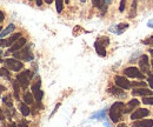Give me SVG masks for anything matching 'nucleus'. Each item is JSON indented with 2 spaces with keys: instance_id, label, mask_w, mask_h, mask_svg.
I'll list each match as a JSON object with an SVG mask.
<instances>
[{
  "instance_id": "obj_1",
  "label": "nucleus",
  "mask_w": 153,
  "mask_h": 127,
  "mask_svg": "<svg viewBox=\"0 0 153 127\" xmlns=\"http://www.w3.org/2000/svg\"><path fill=\"white\" fill-rule=\"evenodd\" d=\"M124 109H125V104L123 101H117L114 102L111 108H110V118L113 123H119L123 118L124 114Z\"/></svg>"
},
{
  "instance_id": "obj_2",
  "label": "nucleus",
  "mask_w": 153,
  "mask_h": 127,
  "mask_svg": "<svg viewBox=\"0 0 153 127\" xmlns=\"http://www.w3.org/2000/svg\"><path fill=\"white\" fill-rule=\"evenodd\" d=\"M13 58L17 60H24V61H32L34 59V55L31 52V45L25 46L22 50L13 53Z\"/></svg>"
},
{
  "instance_id": "obj_3",
  "label": "nucleus",
  "mask_w": 153,
  "mask_h": 127,
  "mask_svg": "<svg viewBox=\"0 0 153 127\" xmlns=\"http://www.w3.org/2000/svg\"><path fill=\"white\" fill-rule=\"evenodd\" d=\"M32 78H33V73L26 70V71H24L17 75V82L19 84V86L22 90H26L27 86L30 85V81L32 80Z\"/></svg>"
},
{
  "instance_id": "obj_4",
  "label": "nucleus",
  "mask_w": 153,
  "mask_h": 127,
  "mask_svg": "<svg viewBox=\"0 0 153 127\" xmlns=\"http://www.w3.org/2000/svg\"><path fill=\"white\" fill-rule=\"evenodd\" d=\"M110 40L106 36H101L99 39H97L94 42V48H96L97 53L100 56H105L106 55V46L108 45Z\"/></svg>"
},
{
  "instance_id": "obj_5",
  "label": "nucleus",
  "mask_w": 153,
  "mask_h": 127,
  "mask_svg": "<svg viewBox=\"0 0 153 127\" xmlns=\"http://www.w3.org/2000/svg\"><path fill=\"white\" fill-rule=\"evenodd\" d=\"M4 65L8 70H11L13 72H19V71L22 70V67H24V64L20 62L19 60L14 59V58H7V59H5L4 60Z\"/></svg>"
},
{
  "instance_id": "obj_6",
  "label": "nucleus",
  "mask_w": 153,
  "mask_h": 127,
  "mask_svg": "<svg viewBox=\"0 0 153 127\" xmlns=\"http://www.w3.org/2000/svg\"><path fill=\"white\" fill-rule=\"evenodd\" d=\"M124 74L126 75V76H128V78H133V79H140V80H143L144 78H145V75H144V73L141 72L139 68H137V67H127V68H125L124 70Z\"/></svg>"
},
{
  "instance_id": "obj_7",
  "label": "nucleus",
  "mask_w": 153,
  "mask_h": 127,
  "mask_svg": "<svg viewBox=\"0 0 153 127\" xmlns=\"http://www.w3.org/2000/svg\"><path fill=\"white\" fill-rule=\"evenodd\" d=\"M26 44H27V40L25 39V38H20V39H18L11 47H10V50L6 52V53H4V55H8V54H12V53H16V52H18V51H20L21 48H24L25 46H26Z\"/></svg>"
},
{
  "instance_id": "obj_8",
  "label": "nucleus",
  "mask_w": 153,
  "mask_h": 127,
  "mask_svg": "<svg viewBox=\"0 0 153 127\" xmlns=\"http://www.w3.org/2000/svg\"><path fill=\"white\" fill-rule=\"evenodd\" d=\"M139 67H140V71L143 73H151V67H150V60H149V55L143 54L139 59Z\"/></svg>"
},
{
  "instance_id": "obj_9",
  "label": "nucleus",
  "mask_w": 153,
  "mask_h": 127,
  "mask_svg": "<svg viewBox=\"0 0 153 127\" xmlns=\"http://www.w3.org/2000/svg\"><path fill=\"white\" fill-rule=\"evenodd\" d=\"M114 82L118 87H120L123 90H130V87H131V82L125 76H121V75H115Z\"/></svg>"
},
{
  "instance_id": "obj_10",
  "label": "nucleus",
  "mask_w": 153,
  "mask_h": 127,
  "mask_svg": "<svg viewBox=\"0 0 153 127\" xmlns=\"http://www.w3.org/2000/svg\"><path fill=\"white\" fill-rule=\"evenodd\" d=\"M150 114V111L146 108H137L133 113L131 114V120H139V119H143L145 117H147Z\"/></svg>"
},
{
  "instance_id": "obj_11",
  "label": "nucleus",
  "mask_w": 153,
  "mask_h": 127,
  "mask_svg": "<svg viewBox=\"0 0 153 127\" xmlns=\"http://www.w3.org/2000/svg\"><path fill=\"white\" fill-rule=\"evenodd\" d=\"M132 95H140V97H152L153 91L146 88V87H141V88H134L132 91Z\"/></svg>"
},
{
  "instance_id": "obj_12",
  "label": "nucleus",
  "mask_w": 153,
  "mask_h": 127,
  "mask_svg": "<svg viewBox=\"0 0 153 127\" xmlns=\"http://www.w3.org/2000/svg\"><path fill=\"white\" fill-rule=\"evenodd\" d=\"M21 38V33L18 32V33H14L13 36H11L8 39H4V44H2V46H5V47H10V46H12L18 39Z\"/></svg>"
},
{
  "instance_id": "obj_13",
  "label": "nucleus",
  "mask_w": 153,
  "mask_h": 127,
  "mask_svg": "<svg viewBox=\"0 0 153 127\" xmlns=\"http://www.w3.org/2000/svg\"><path fill=\"white\" fill-rule=\"evenodd\" d=\"M108 92L112 94V95H115L117 98H119V99H125L126 98V93L123 91V88H120V87H111Z\"/></svg>"
},
{
  "instance_id": "obj_14",
  "label": "nucleus",
  "mask_w": 153,
  "mask_h": 127,
  "mask_svg": "<svg viewBox=\"0 0 153 127\" xmlns=\"http://www.w3.org/2000/svg\"><path fill=\"white\" fill-rule=\"evenodd\" d=\"M139 105H140L139 100H137V99H132V100H130V102L125 106L124 113H130V112H132L133 109H135L137 107H139Z\"/></svg>"
},
{
  "instance_id": "obj_15",
  "label": "nucleus",
  "mask_w": 153,
  "mask_h": 127,
  "mask_svg": "<svg viewBox=\"0 0 153 127\" xmlns=\"http://www.w3.org/2000/svg\"><path fill=\"white\" fill-rule=\"evenodd\" d=\"M132 127H153V120L152 119H144V120L134 121Z\"/></svg>"
},
{
  "instance_id": "obj_16",
  "label": "nucleus",
  "mask_w": 153,
  "mask_h": 127,
  "mask_svg": "<svg viewBox=\"0 0 153 127\" xmlns=\"http://www.w3.org/2000/svg\"><path fill=\"white\" fill-rule=\"evenodd\" d=\"M127 28H128V24H119V25H115L114 27H111L110 31L111 32H114L115 34H121Z\"/></svg>"
},
{
  "instance_id": "obj_17",
  "label": "nucleus",
  "mask_w": 153,
  "mask_h": 127,
  "mask_svg": "<svg viewBox=\"0 0 153 127\" xmlns=\"http://www.w3.org/2000/svg\"><path fill=\"white\" fill-rule=\"evenodd\" d=\"M16 30V25L14 24H10L5 30H2L1 31V33H0V39H2V38H5V36H7L8 34H11V33H13V31Z\"/></svg>"
},
{
  "instance_id": "obj_18",
  "label": "nucleus",
  "mask_w": 153,
  "mask_h": 127,
  "mask_svg": "<svg viewBox=\"0 0 153 127\" xmlns=\"http://www.w3.org/2000/svg\"><path fill=\"white\" fill-rule=\"evenodd\" d=\"M2 102H4V105H5L7 108H14V106H13V100H12V98H11L10 94H7V95H5V97L2 98Z\"/></svg>"
},
{
  "instance_id": "obj_19",
  "label": "nucleus",
  "mask_w": 153,
  "mask_h": 127,
  "mask_svg": "<svg viewBox=\"0 0 153 127\" xmlns=\"http://www.w3.org/2000/svg\"><path fill=\"white\" fill-rule=\"evenodd\" d=\"M24 101H25L26 105H31V104H33V101H34V97H33V94H32L31 92H26V93L24 94Z\"/></svg>"
},
{
  "instance_id": "obj_20",
  "label": "nucleus",
  "mask_w": 153,
  "mask_h": 127,
  "mask_svg": "<svg viewBox=\"0 0 153 127\" xmlns=\"http://www.w3.org/2000/svg\"><path fill=\"white\" fill-rule=\"evenodd\" d=\"M12 86H13V91H14V98H16L17 100H20V97H19L20 86H19V84L17 82V80L12 81Z\"/></svg>"
},
{
  "instance_id": "obj_21",
  "label": "nucleus",
  "mask_w": 153,
  "mask_h": 127,
  "mask_svg": "<svg viewBox=\"0 0 153 127\" xmlns=\"http://www.w3.org/2000/svg\"><path fill=\"white\" fill-rule=\"evenodd\" d=\"M19 109H20V113L24 115V117H27L30 113H31V111H30V107L24 102V104H20L19 105Z\"/></svg>"
},
{
  "instance_id": "obj_22",
  "label": "nucleus",
  "mask_w": 153,
  "mask_h": 127,
  "mask_svg": "<svg viewBox=\"0 0 153 127\" xmlns=\"http://www.w3.org/2000/svg\"><path fill=\"white\" fill-rule=\"evenodd\" d=\"M91 119H106V111L102 109V111L97 112V113H94V114L91 117Z\"/></svg>"
},
{
  "instance_id": "obj_23",
  "label": "nucleus",
  "mask_w": 153,
  "mask_h": 127,
  "mask_svg": "<svg viewBox=\"0 0 153 127\" xmlns=\"http://www.w3.org/2000/svg\"><path fill=\"white\" fill-rule=\"evenodd\" d=\"M111 2H112V0H101V5H100L99 8H101L102 14L106 12V10H107V7L111 5Z\"/></svg>"
},
{
  "instance_id": "obj_24",
  "label": "nucleus",
  "mask_w": 153,
  "mask_h": 127,
  "mask_svg": "<svg viewBox=\"0 0 153 127\" xmlns=\"http://www.w3.org/2000/svg\"><path fill=\"white\" fill-rule=\"evenodd\" d=\"M135 16H137V0H133V2H132V7H131V11H130L128 17H130V18H134Z\"/></svg>"
},
{
  "instance_id": "obj_25",
  "label": "nucleus",
  "mask_w": 153,
  "mask_h": 127,
  "mask_svg": "<svg viewBox=\"0 0 153 127\" xmlns=\"http://www.w3.org/2000/svg\"><path fill=\"white\" fill-rule=\"evenodd\" d=\"M33 97H34V99H36V101L40 104L41 102V99H42V97H44V92L41 91V90H39L37 91L36 93H33Z\"/></svg>"
},
{
  "instance_id": "obj_26",
  "label": "nucleus",
  "mask_w": 153,
  "mask_h": 127,
  "mask_svg": "<svg viewBox=\"0 0 153 127\" xmlns=\"http://www.w3.org/2000/svg\"><path fill=\"white\" fill-rule=\"evenodd\" d=\"M40 86H41V81H40V79H38V80L32 85V94L36 93L37 91H39V90H41Z\"/></svg>"
},
{
  "instance_id": "obj_27",
  "label": "nucleus",
  "mask_w": 153,
  "mask_h": 127,
  "mask_svg": "<svg viewBox=\"0 0 153 127\" xmlns=\"http://www.w3.org/2000/svg\"><path fill=\"white\" fill-rule=\"evenodd\" d=\"M139 87V88H141V87H146L147 86V84L146 82H144V81H134V82H131V87Z\"/></svg>"
},
{
  "instance_id": "obj_28",
  "label": "nucleus",
  "mask_w": 153,
  "mask_h": 127,
  "mask_svg": "<svg viewBox=\"0 0 153 127\" xmlns=\"http://www.w3.org/2000/svg\"><path fill=\"white\" fill-rule=\"evenodd\" d=\"M143 104H145V105H153V95L152 97H144L143 98Z\"/></svg>"
},
{
  "instance_id": "obj_29",
  "label": "nucleus",
  "mask_w": 153,
  "mask_h": 127,
  "mask_svg": "<svg viewBox=\"0 0 153 127\" xmlns=\"http://www.w3.org/2000/svg\"><path fill=\"white\" fill-rule=\"evenodd\" d=\"M147 85L153 90V73H149V76H147Z\"/></svg>"
},
{
  "instance_id": "obj_30",
  "label": "nucleus",
  "mask_w": 153,
  "mask_h": 127,
  "mask_svg": "<svg viewBox=\"0 0 153 127\" xmlns=\"http://www.w3.org/2000/svg\"><path fill=\"white\" fill-rule=\"evenodd\" d=\"M125 4H126V0H121L120 1V6H119V11L120 12H124L125 11Z\"/></svg>"
},
{
  "instance_id": "obj_31",
  "label": "nucleus",
  "mask_w": 153,
  "mask_h": 127,
  "mask_svg": "<svg viewBox=\"0 0 153 127\" xmlns=\"http://www.w3.org/2000/svg\"><path fill=\"white\" fill-rule=\"evenodd\" d=\"M92 4H93V6L94 7H100V5H101V0H92Z\"/></svg>"
},
{
  "instance_id": "obj_32",
  "label": "nucleus",
  "mask_w": 153,
  "mask_h": 127,
  "mask_svg": "<svg viewBox=\"0 0 153 127\" xmlns=\"http://www.w3.org/2000/svg\"><path fill=\"white\" fill-rule=\"evenodd\" d=\"M149 53H150V55H151V61H150V62H151V66H152V72H153V50H152V48H150V50H149Z\"/></svg>"
},
{
  "instance_id": "obj_33",
  "label": "nucleus",
  "mask_w": 153,
  "mask_h": 127,
  "mask_svg": "<svg viewBox=\"0 0 153 127\" xmlns=\"http://www.w3.org/2000/svg\"><path fill=\"white\" fill-rule=\"evenodd\" d=\"M4 19H5V14H4V12H2V11H0V22H2V21H4Z\"/></svg>"
},
{
  "instance_id": "obj_34",
  "label": "nucleus",
  "mask_w": 153,
  "mask_h": 127,
  "mask_svg": "<svg viewBox=\"0 0 153 127\" xmlns=\"http://www.w3.org/2000/svg\"><path fill=\"white\" fill-rule=\"evenodd\" d=\"M18 127H28V125H27L26 123L21 121V123H19V124H18Z\"/></svg>"
},
{
  "instance_id": "obj_35",
  "label": "nucleus",
  "mask_w": 153,
  "mask_h": 127,
  "mask_svg": "<svg viewBox=\"0 0 153 127\" xmlns=\"http://www.w3.org/2000/svg\"><path fill=\"white\" fill-rule=\"evenodd\" d=\"M147 26H149L150 28H153V19L149 20V22H147Z\"/></svg>"
},
{
  "instance_id": "obj_36",
  "label": "nucleus",
  "mask_w": 153,
  "mask_h": 127,
  "mask_svg": "<svg viewBox=\"0 0 153 127\" xmlns=\"http://www.w3.org/2000/svg\"><path fill=\"white\" fill-rule=\"evenodd\" d=\"M59 107H60V104H57V106H56V108L53 109V112H52V113H51V117H52V115H53V114H54V113H56V112H57V111H58V108H59Z\"/></svg>"
},
{
  "instance_id": "obj_37",
  "label": "nucleus",
  "mask_w": 153,
  "mask_h": 127,
  "mask_svg": "<svg viewBox=\"0 0 153 127\" xmlns=\"http://www.w3.org/2000/svg\"><path fill=\"white\" fill-rule=\"evenodd\" d=\"M6 91V87L5 86H2V85H0V93H2V92Z\"/></svg>"
},
{
  "instance_id": "obj_38",
  "label": "nucleus",
  "mask_w": 153,
  "mask_h": 127,
  "mask_svg": "<svg viewBox=\"0 0 153 127\" xmlns=\"http://www.w3.org/2000/svg\"><path fill=\"white\" fill-rule=\"evenodd\" d=\"M5 118H4V114H2V109L0 107V120H4Z\"/></svg>"
},
{
  "instance_id": "obj_39",
  "label": "nucleus",
  "mask_w": 153,
  "mask_h": 127,
  "mask_svg": "<svg viewBox=\"0 0 153 127\" xmlns=\"http://www.w3.org/2000/svg\"><path fill=\"white\" fill-rule=\"evenodd\" d=\"M37 1V6H41L42 5V0H36Z\"/></svg>"
},
{
  "instance_id": "obj_40",
  "label": "nucleus",
  "mask_w": 153,
  "mask_h": 127,
  "mask_svg": "<svg viewBox=\"0 0 153 127\" xmlns=\"http://www.w3.org/2000/svg\"><path fill=\"white\" fill-rule=\"evenodd\" d=\"M117 127H127V125H126V124H124V123H121V124H119Z\"/></svg>"
},
{
  "instance_id": "obj_41",
  "label": "nucleus",
  "mask_w": 153,
  "mask_h": 127,
  "mask_svg": "<svg viewBox=\"0 0 153 127\" xmlns=\"http://www.w3.org/2000/svg\"><path fill=\"white\" fill-rule=\"evenodd\" d=\"M44 1H45L46 4H48V5H51V4L53 2V0H44Z\"/></svg>"
},
{
  "instance_id": "obj_42",
  "label": "nucleus",
  "mask_w": 153,
  "mask_h": 127,
  "mask_svg": "<svg viewBox=\"0 0 153 127\" xmlns=\"http://www.w3.org/2000/svg\"><path fill=\"white\" fill-rule=\"evenodd\" d=\"M8 127H18V125H17V124H14V123H11Z\"/></svg>"
},
{
  "instance_id": "obj_43",
  "label": "nucleus",
  "mask_w": 153,
  "mask_h": 127,
  "mask_svg": "<svg viewBox=\"0 0 153 127\" xmlns=\"http://www.w3.org/2000/svg\"><path fill=\"white\" fill-rule=\"evenodd\" d=\"M0 76H4V72H2V68H0Z\"/></svg>"
},
{
  "instance_id": "obj_44",
  "label": "nucleus",
  "mask_w": 153,
  "mask_h": 127,
  "mask_svg": "<svg viewBox=\"0 0 153 127\" xmlns=\"http://www.w3.org/2000/svg\"><path fill=\"white\" fill-rule=\"evenodd\" d=\"M2 44H4V39H0V47L2 46Z\"/></svg>"
},
{
  "instance_id": "obj_45",
  "label": "nucleus",
  "mask_w": 153,
  "mask_h": 127,
  "mask_svg": "<svg viewBox=\"0 0 153 127\" xmlns=\"http://www.w3.org/2000/svg\"><path fill=\"white\" fill-rule=\"evenodd\" d=\"M0 62H4V60L1 59V56H0Z\"/></svg>"
},
{
  "instance_id": "obj_46",
  "label": "nucleus",
  "mask_w": 153,
  "mask_h": 127,
  "mask_svg": "<svg viewBox=\"0 0 153 127\" xmlns=\"http://www.w3.org/2000/svg\"><path fill=\"white\" fill-rule=\"evenodd\" d=\"M65 2H66V4H68V2H70V0H65Z\"/></svg>"
},
{
  "instance_id": "obj_47",
  "label": "nucleus",
  "mask_w": 153,
  "mask_h": 127,
  "mask_svg": "<svg viewBox=\"0 0 153 127\" xmlns=\"http://www.w3.org/2000/svg\"><path fill=\"white\" fill-rule=\"evenodd\" d=\"M2 53H4V52H2V51H0V55H2Z\"/></svg>"
},
{
  "instance_id": "obj_48",
  "label": "nucleus",
  "mask_w": 153,
  "mask_h": 127,
  "mask_svg": "<svg viewBox=\"0 0 153 127\" xmlns=\"http://www.w3.org/2000/svg\"><path fill=\"white\" fill-rule=\"evenodd\" d=\"M80 1H82V2H85V1H86V0H80Z\"/></svg>"
},
{
  "instance_id": "obj_49",
  "label": "nucleus",
  "mask_w": 153,
  "mask_h": 127,
  "mask_svg": "<svg viewBox=\"0 0 153 127\" xmlns=\"http://www.w3.org/2000/svg\"><path fill=\"white\" fill-rule=\"evenodd\" d=\"M1 30H2V28H1V27H0V33H1Z\"/></svg>"
},
{
  "instance_id": "obj_50",
  "label": "nucleus",
  "mask_w": 153,
  "mask_h": 127,
  "mask_svg": "<svg viewBox=\"0 0 153 127\" xmlns=\"http://www.w3.org/2000/svg\"><path fill=\"white\" fill-rule=\"evenodd\" d=\"M151 38H152V39H153V36H151Z\"/></svg>"
}]
</instances>
